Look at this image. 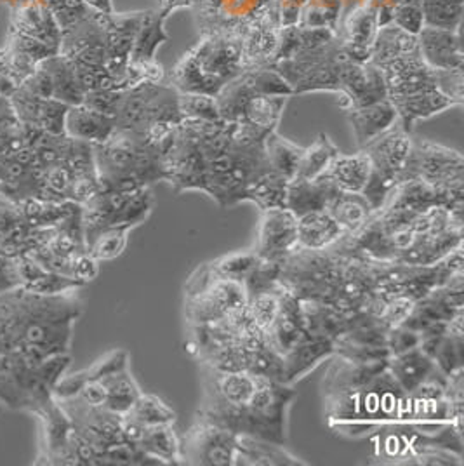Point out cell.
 <instances>
[{"label":"cell","mask_w":464,"mask_h":466,"mask_svg":"<svg viewBox=\"0 0 464 466\" xmlns=\"http://www.w3.org/2000/svg\"><path fill=\"white\" fill-rule=\"evenodd\" d=\"M246 70L242 35L216 32L198 35L195 46L166 74V82L177 93L214 97Z\"/></svg>","instance_id":"obj_1"},{"label":"cell","mask_w":464,"mask_h":466,"mask_svg":"<svg viewBox=\"0 0 464 466\" xmlns=\"http://www.w3.org/2000/svg\"><path fill=\"white\" fill-rule=\"evenodd\" d=\"M61 35L63 30L47 5L26 2L9 7L2 61L7 77L16 87L35 70L40 61L59 55Z\"/></svg>","instance_id":"obj_2"},{"label":"cell","mask_w":464,"mask_h":466,"mask_svg":"<svg viewBox=\"0 0 464 466\" xmlns=\"http://www.w3.org/2000/svg\"><path fill=\"white\" fill-rule=\"evenodd\" d=\"M93 152L99 188L135 190L164 181L162 157L129 131L116 129L105 143L93 145Z\"/></svg>","instance_id":"obj_3"},{"label":"cell","mask_w":464,"mask_h":466,"mask_svg":"<svg viewBox=\"0 0 464 466\" xmlns=\"http://www.w3.org/2000/svg\"><path fill=\"white\" fill-rule=\"evenodd\" d=\"M347 254L332 246L313 251L298 248L280 263V286L298 299L330 303L341 280Z\"/></svg>","instance_id":"obj_4"},{"label":"cell","mask_w":464,"mask_h":466,"mask_svg":"<svg viewBox=\"0 0 464 466\" xmlns=\"http://www.w3.org/2000/svg\"><path fill=\"white\" fill-rule=\"evenodd\" d=\"M414 137L404 131L398 122L374 137L364 148L370 160V175L362 195L378 213L387 206L395 188L404 181L407 162L412 152Z\"/></svg>","instance_id":"obj_5"},{"label":"cell","mask_w":464,"mask_h":466,"mask_svg":"<svg viewBox=\"0 0 464 466\" xmlns=\"http://www.w3.org/2000/svg\"><path fill=\"white\" fill-rule=\"evenodd\" d=\"M347 56L341 49L339 37L329 44L292 55L277 61L275 68L290 86L292 96L309 93H341V74Z\"/></svg>","instance_id":"obj_6"},{"label":"cell","mask_w":464,"mask_h":466,"mask_svg":"<svg viewBox=\"0 0 464 466\" xmlns=\"http://www.w3.org/2000/svg\"><path fill=\"white\" fill-rule=\"evenodd\" d=\"M290 96L259 95L252 74L247 70L240 77L227 84L216 96L221 120L249 124L267 133L278 129L280 118Z\"/></svg>","instance_id":"obj_7"},{"label":"cell","mask_w":464,"mask_h":466,"mask_svg":"<svg viewBox=\"0 0 464 466\" xmlns=\"http://www.w3.org/2000/svg\"><path fill=\"white\" fill-rule=\"evenodd\" d=\"M179 93L171 84L164 82H141L122 91L116 106V129L137 133L155 122H181Z\"/></svg>","instance_id":"obj_8"},{"label":"cell","mask_w":464,"mask_h":466,"mask_svg":"<svg viewBox=\"0 0 464 466\" xmlns=\"http://www.w3.org/2000/svg\"><path fill=\"white\" fill-rule=\"evenodd\" d=\"M404 179H419L449 194H464L463 154L444 145L414 137Z\"/></svg>","instance_id":"obj_9"},{"label":"cell","mask_w":464,"mask_h":466,"mask_svg":"<svg viewBox=\"0 0 464 466\" xmlns=\"http://www.w3.org/2000/svg\"><path fill=\"white\" fill-rule=\"evenodd\" d=\"M181 454L185 465L233 466L237 433L197 416L181 441Z\"/></svg>","instance_id":"obj_10"},{"label":"cell","mask_w":464,"mask_h":466,"mask_svg":"<svg viewBox=\"0 0 464 466\" xmlns=\"http://www.w3.org/2000/svg\"><path fill=\"white\" fill-rule=\"evenodd\" d=\"M275 0H195L190 9L198 35L216 32L240 34Z\"/></svg>","instance_id":"obj_11"},{"label":"cell","mask_w":464,"mask_h":466,"mask_svg":"<svg viewBox=\"0 0 464 466\" xmlns=\"http://www.w3.org/2000/svg\"><path fill=\"white\" fill-rule=\"evenodd\" d=\"M143 15L145 11L101 13L106 42V74L114 78L116 89L131 87L129 61Z\"/></svg>","instance_id":"obj_12"},{"label":"cell","mask_w":464,"mask_h":466,"mask_svg":"<svg viewBox=\"0 0 464 466\" xmlns=\"http://www.w3.org/2000/svg\"><path fill=\"white\" fill-rule=\"evenodd\" d=\"M20 87L35 96L58 99L68 106L80 105L86 95L74 65L63 55L40 61L35 70L21 82Z\"/></svg>","instance_id":"obj_13"},{"label":"cell","mask_w":464,"mask_h":466,"mask_svg":"<svg viewBox=\"0 0 464 466\" xmlns=\"http://www.w3.org/2000/svg\"><path fill=\"white\" fill-rule=\"evenodd\" d=\"M379 28L378 11L368 0L347 9L338 26V37L345 56L355 63H368Z\"/></svg>","instance_id":"obj_14"},{"label":"cell","mask_w":464,"mask_h":466,"mask_svg":"<svg viewBox=\"0 0 464 466\" xmlns=\"http://www.w3.org/2000/svg\"><path fill=\"white\" fill-rule=\"evenodd\" d=\"M298 249V218L287 208L261 211L254 251L261 259L282 261Z\"/></svg>","instance_id":"obj_15"},{"label":"cell","mask_w":464,"mask_h":466,"mask_svg":"<svg viewBox=\"0 0 464 466\" xmlns=\"http://www.w3.org/2000/svg\"><path fill=\"white\" fill-rule=\"evenodd\" d=\"M338 96L339 106L345 112L387 99L383 72L372 63H355L347 59L341 74V93Z\"/></svg>","instance_id":"obj_16"},{"label":"cell","mask_w":464,"mask_h":466,"mask_svg":"<svg viewBox=\"0 0 464 466\" xmlns=\"http://www.w3.org/2000/svg\"><path fill=\"white\" fill-rule=\"evenodd\" d=\"M280 32L282 26L278 21V9L275 2L265 13L252 20L242 32V47L247 70L267 68L273 65L280 42Z\"/></svg>","instance_id":"obj_17"},{"label":"cell","mask_w":464,"mask_h":466,"mask_svg":"<svg viewBox=\"0 0 464 466\" xmlns=\"http://www.w3.org/2000/svg\"><path fill=\"white\" fill-rule=\"evenodd\" d=\"M378 68L383 72L389 99L437 87V70L426 65L419 49L383 63Z\"/></svg>","instance_id":"obj_18"},{"label":"cell","mask_w":464,"mask_h":466,"mask_svg":"<svg viewBox=\"0 0 464 466\" xmlns=\"http://www.w3.org/2000/svg\"><path fill=\"white\" fill-rule=\"evenodd\" d=\"M9 101L21 124L26 127L55 137L65 135V116L70 108L68 105L58 99L35 96L20 86L9 95Z\"/></svg>","instance_id":"obj_19"},{"label":"cell","mask_w":464,"mask_h":466,"mask_svg":"<svg viewBox=\"0 0 464 466\" xmlns=\"http://www.w3.org/2000/svg\"><path fill=\"white\" fill-rule=\"evenodd\" d=\"M418 47L433 70H459L464 68L461 30H442L425 26L418 34Z\"/></svg>","instance_id":"obj_20"},{"label":"cell","mask_w":464,"mask_h":466,"mask_svg":"<svg viewBox=\"0 0 464 466\" xmlns=\"http://www.w3.org/2000/svg\"><path fill=\"white\" fill-rule=\"evenodd\" d=\"M388 368V360L353 362L341 355L330 357L329 368L322 380V393L330 395L338 391H360Z\"/></svg>","instance_id":"obj_21"},{"label":"cell","mask_w":464,"mask_h":466,"mask_svg":"<svg viewBox=\"0 0 464 466\" xmlns=\"http://www.w3.org/2000/svg\"><path fill=\"white\" fill-rule=\"evenodd\" d=\"M334 355V341L307 334L282 355V383L294 385Z\"/></svg>","instance_id":"obj_22"},{"label":"cell","mask_w":464,"mask_h":466,"mask_svg":"<svg viewBox=\"0 0 464 466\" xmlns=\"http://www.w3.org/2000/svg\"><path fill=\"white\" fill-rule=\"evenodd\" d=\"M391 103L398 116V126L410 135L414 133V127L419 120L431 118L456 106V103L450 97L445 96L444 93H440L437 87L412 93L407 96L395 97L391 99Z\"/></svg>","instance_id":"obj_23"},{"label":"cell","mask_w":464,"mask_h":466,"mask_svg":"<svg viewBox=\"0 0 464 466\" xmlns=\"http://www.w3.org/2000/svg\"><path fill=\"white\" fill-rule=\"evenodd\" d=\"M347 114H348L349 126L353 129V137L358 150L364 148L374 137L383 135L389 127H393L398 120L397 110L389 97L370 103L366 106L349 108Z\"/></svg>","instance_id":"obj_24"},{"label":"cell","mask_w":464,"mask_h":466,"mask_svg":"<svg viewBox=\"0 0 464 466\" xmlns=\"http://www.w3.org/2000/svg\"><path fill=\"white\" fill-rule=\"evenodd\" d=\"M116 129L114 116H105L84 103L70 106L65 116V135L91 145L105 143Z\"/></svg>","instance_id":"obj_25"},{"label":"cell","mask_w":464,"mask_h":466,"mask_svg":"<svg viewBox=\"0 0 464 466\" xmlns=\"http://www.w3.org/2000/svg\"><path fill=\"white\" fill-rule=\"evenodd\" d=\"M339 190L334 187L326 175L318 176L315 179H301L294 177L287 185V202L286 208L296 218L311 211L328 209L332 197Z\"/></svg>","instance_id":"obj_26"},{"label":"cell","mask_w":464,"mask_h":466,"mask_svg":"<svg viewBox=\"0 0 464 466\" xmlns=\"http://www.w3.org/2000/svg\"><path fill=\"white\" fill-rule=\"evenodd\" d=\"M235 465H307L286 451V447L251 435H237Z\"/></svg>","instance_id":"obj_27"},{"label":"cell","mask_w":464,"mask_h":466,"mask_svg":"<svg viewBox=\"0 0 464 466\" xmlns=\"http://www.w3.org/2000/svg\"><path fill=\"white\" fill-rule=\"evenodd\" d=\"M345 233L334 221L328 209L311 211L298 218V248L303 249H328Z\"/></svg>","instance_id":"obj_28"},{"label":"cell","mask_w":464,"mask_h":466,"mask_svg":"<svg viewBox=\"0 0 464 466\" xmlns=\"http://www.w3.org/2000/svg\"><path fill=\"white\" fill-rule=\"evenodd\" d=\"M305 320V330L309 336L338 339L348 330V315L338 310L334 305L326 301L299 299Z\"/></svg>","instance_id":"obj_29"},{"label":"cell","mask_w":464,"mask_h":466,"mask_svg":"<svg viewBox=\"0 0 464 466\" xmlns=\"http://www.w3.org/2000/svg\"><path fill=\"white\" fill-rule=\"evenodd\" d=\"M324 175L329 177L339 192L362 194L370 175V160L364 150L351 156L339 152Z\"/></svg>","instance_id":"obj_30"},{"label":"cell","mask_w":464,"mask_h":466,"mask_svg":"<svg viewBox=\"0 0 464 466\" xmlns=\"http://www.w3.org/2000/svg\"><path fill=\"white\" fill-rule=\"evenodd\" d=\"M435 370V362L419 347L388 359L389 374L406 393H412Z\"/></svg>","instance_id":"obj_31"},{"label":"cell","mask_w":464,"mask_h":466,"mask_svg":"<svg viewBox=\"0 0 464 466\" xmlns=\"http://www.w3.org/2000/svg\"><path fill=\"white\" fill-rule=\"evenodd\" d=\"M328 211L345 235L362 230L376 213L364 195L351 192H338L334 195L328 206Z\"/></svg>","instance_id":"obj_32"},{"label":"cell","mask_w":464,"mask_h":466,"mask_svg":"<svg viewBox=\"0 0 464 466\" xmlns=\"http://www.w3.org/2000/svg\"><path fill=\"white\" fill-rule=\"evenodd\" d=\"M136 446L158 460L162 465H185L181 454V439L177 437L175 425L171 423L145 427Z\"/></svg>","instance_id":"obj_33"},{"label":"cell","mask_w":464,"mask_h":466,"mask_svg":"<svg viewBox=\"0 0 464 466\" xmlns=\"http://www.w3.org/2000/svg\"><path fill=\"white\" fill-rule=\"evenodd\" d=\"M419 349L445 376L464 370V338H452L449 334H421Z\"/></svg>","instance_id":"obj_34"},{"label":"cell","mask_w":464,"mask_h":466,"mask_svg":"<svg viewBox=\"0 0 464 466\" xmlns=\"http://www.w3.org/2000/svg\"><path fill=\"white\" fill-rule=\"evenodd\" d=\"M418 35H412L406 30L395 26L393 23L385 25L378 30V35L372 46V65L379 66L391 59L402 58L414 51H418Z\"/></svg>","instance_id":"obj_35"},{"label":"cell","mask_w":464,"mask_h":466,"mask_svg":"<svg viewBox=\"0 0 464 466\" xmlns=\"http://www.w3.org/2000/svg\"><path fill=\"white\" fill-rule=\"evenodd\" d=\"M287 185H289V181H286L284 177L275 175L271 169H268L267 173L257 176L247 187L246 195H244V202L256 204L259 208V211L286 208Z\"/></svg>","instance_id":"obj_36"},{"label":"cell","mask_w":464,"mask_h":466,"mask_svg":"<svg viewBox=\"0 0 464 466\" xmlns=\"http://www.w3.org/2000/svg\"><path fill=\"white\" fill-rule=\"evenodd\" d=\"M303 150V147H298L296 143L280 137L277 131L270 133L265 139V154L268 166L275 175L284 177L286 181H292L296 177Z\"/></svg>","instance_id":"obj_37"},{"label":"cell","mask_w":464,"mask_h":466,"mask_svg":"<svg viewBox=\"0 0 464 466\" xmlns=\"http://www.w3.org/2000/svg\"><path fill=\"white\" fill-rule=\"evenodd\" d=\"M103 385L106 387V402L105 409L116 412V414H126L129 409L133 408L136 399L139 397L141 390L137 387L133 374L129 372V368L116 370L112 374H106L99 378Z\"/></svg>","instance_id":"obj_38"},{"label":"cell","mask_w":464,"mask_h":466,"mask_svg":"<svg viewBox=\"0 0 464 466\" xmlns=\"http://www.w3.org/2000/svg\"><path fill=\"white\" fill-rule=\"evenodd\" d=\"M338 154H339V148L334 145V141L326 133H320L318 137L311 143V147L303 150L296 177L315 179L324 175Z\"/></svg>","instance_id":"obj_39"},{"label":"cell","mask_w":464,"mask_h":466,"mask_svg":"<svg viewBox=\"0 0 464 466\" xmlns=\"http://www.w3.org/2000/svg\"><path fill=\"white\" fill-rule=\"evenodd\" d=\"M343 15V0H307L298 26L329 28L338 32Z\"/></svg>","instance_id":"obj_40"},{"label":"cell","mask_w":464,"mask_h":466,"mask_svg":"<svg viewBox=\"0 0 464 466\" xmlns=\"http://www.w3.org/2000/svg\"><path fill=\"white\" fill-rule=\"evenodd\" d=\"M126 414L135 418L137 423L143 427H154V425H166V423H176V412L169 408L160 397L152 395V393H139L136 399L133 408L129 409Z\"/></svg>","instance_id":"obj_41"},{"label":"cell","mask_w":464,"mask_h":466,"mask_svg":"<svg viewBox=\"0 0 464 466\" xmlns=\"http://www.w3.org/2000/svg\"><path fill=\"white\" fill-rule=\"evenodd\" d=\"M257 261H259L257 253L254 249H247V251H238V253L217 258L216 261H211L207 265L214 277L244 284V280L249 277Z\"/></svg>","instance_id":"obj_42"},{"label":"cell","mask_w":464,"mask_h":466,"mask_svg":"<svg viewBox=\"0 0 464 466\" xmlns=\"http://www.w3.org/2000/svg\"><path fill=\"white\" fill-rule=\"evenodd\" d=\"M133 228L126 225L108 227L96 233L91 242L86 246V251L91 254L96 261H110L124 253L127 246V235Z\"/></svg>","instance_id":"obj_43"},{"label":"cell","mask_w":464,"mask_h":466,"mask_svg":"<svg viewBox=\"0 0 464 466\" xmlns=\"http://www.w3.org/2000/svg\"><path fill=\"white\" fill-rule=\"evenodd\" d=\"M282 286L273 291L257 292L247 298V315L256 328L267 332L277 320L282 307Z\"/></svg>","instance_id":"obj_44"},{"label":"cell","mask_w":464,"mask_h":466,"mask_svg":"<svg viewBox=\"0 0 464 466\" xmlns=\"http://www.w3.org/2000/svg\"><path fill=\"white\" fill-rule=\"evenodd\" d=\"M464 2H435L423 0L425 26L442 30H461Z\"/></svg>","instance_id":"obj_45"},{"label":"cell","mask_w":464,"mask_h":466,"mask_svg":"<svg viewBox=\"0 0 464 466\" xmlns=\"http://www.w3.org/2000/svg\"><path fill=\"white\" fill-rule=\"evenodd\" d=\"M246 370H249L254 376L268 378L282 383V355H278L268 345L254 350L247 357Z\"/></svg>","instance_id":"obj_46"},{"label":"cell","mask_w":464,"mask_h":466,"mask_svg":"<svg viewBox=\"0 0 464 466\" xmlns=\"http://www.w3.org/2000/svg\"><path fill=\"white\" fill-rule=\"evenodd\" d=\"M179 112L183 118L195 120H221L216 99L207 95L179 93Z\"/></svg>","instance_id":"obj_47"},{"label":"cell","mask_w":464,"mask_h":466,"mask_svg":"<svg viewBox=\"0 0 464 466\" xmlns=\"http://www.w3.org/2000/svg\"><path fill=\"white\" fill-rule=\"evenodd\" d=\"M391 23L412 35H418L425 28L423 16V0H397Z\"/></svg>","instance_id":"obj_48"},{"label":"cell","mask_w":464,"mask_h":466,"mask_svg":"<svg viewBox=\"0 0 464 466\" xmlns=\"http://www.w3.org/2000/svg\"><path fill=\"white\" fill-rule=\"evenodd\" d=\"M414 305H416V299L410 296H393L383 303V309L379 311L378 319L387 329L402 326L409 319V315L412 313Z\"/></svg>","instance_id":"obj_49"},{"label":"cell","mask_w":464,"mask_h":466,"mask_svg":"<svg viewBox=\"0 0 464 466\" xmlns=\"http://www.w3.org/2000/svg\"><path fill=\"white\" fill-rule=\"evenodd\" d=\"M419 343H421V332L410 329L404 324L388 329L387 350L389 357L406 353L409 350L418 349Z\"/></svg>","instance_id":"obj_50"},{"label":"cell","mask_w":464,"mask_h":466,"mask_svg":"<svg viewBox=\"0 0 464 466\" xmlns=\"http://www.w3.org/2000/svg\"><path fill=\"white\" fill-rule=\"evenodd\" d=\"M437 89L450 97L456 106L464 105V68L459 70H437Z\"/></svg>","instance_id":"obj_51"},{"label":"cell","mask_w":464,"mask_h":466,"mask_svg":"<svg viewBox=\"0 0 464 466\" xmlns=\"http://www.w3.org/2000/svg\"><path fill=\"white\" fill-rule=\"evenodd\" d=\"M124 89H99V91H89L84 95V105L97 110L105 116H116V106L120 103Z\"/></svg>","instance_id":"obj_52"},{"label":"cell","mask_w":464,"mask_h":466,"mask_svg":"<svg viewBox=\"0 0 464 466\" xmlns=\"http://www.w3.org/2000/svg\"><path fill=\"white\" fill-rule=\"evenodd\" d=\"M97 263L99 261H96L87 251L78 253L72 261V277L82 284H87V282L95 280L97 272H99Z\"/></svg>","instance_id":"obj_53"},{"label":"cell","mask_w":464,"mask_h":466,"mask_svg":"<svg viewBox=\"0 0 464 466\" xmlns=\"http://www.w3.org/2000/svg\"><path fill=\"white\" fill-rule=\"evenodd\" d=\"M195 0H158L156 11L167 20L171 15H175L179 9H192Z\"/></svg>","instance_id":"obj_54"},{"label":"cell","mask_w":464,"mask_h":466,"mask_svg":"<svg viewBox=\"0 0 464 466\" xmlns=\"http://www.w3.org/2000/svg\"><path fill=\"white\" fill-rule=\"evenodd\" d=\"M376 11H378V20H379V26H385L391 23V13H393V7L397 4V0H368Z\"/></svg>","instance_id":"obj_55"},{"label":"cell","mask_w":464,"mask_h":466,"mask_svg":"<svg viewBox=\"0 0 464 466\" xmlns=\"http://www.w3.org/2000/svg\"><path fill=\"white\" fill-rule=\"evenodd\" d=\"M91 9H95L97 13H114V0H84Z\"/></svg>","instance_id":"obj_56"},{"label":"cell","mask_w":464,"mask_h":466,"mask_svg":"<svg viewBox=\"0 0 464 466\" xmlns=\"http://www.w3.org/2000/svg\"><path fill=\"white\" fill-rule=\"evenodd\" d=\"M275 2H277V4H280V2H284V0H275Z\"/></svg>","instance_id":"obj_57"}]
</instances>
